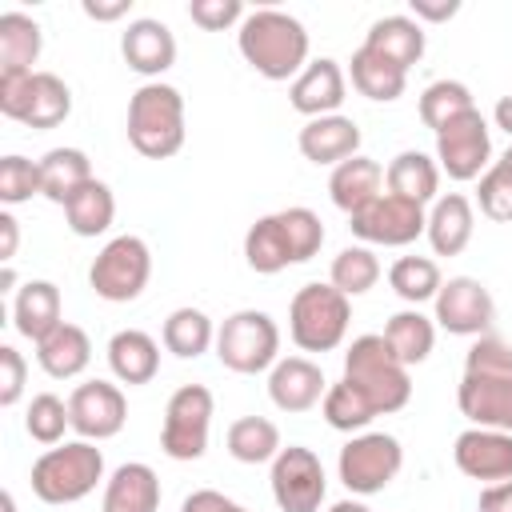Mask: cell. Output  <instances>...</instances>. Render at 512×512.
<instances>
[{
	"label": "cell",
	"mask_w": 512,
	"mask_h": 512,
	"mask_svg": "<svg viewBox=\"0 0 512 512\" xmlns=\"http://www.w3.org/2000/svg\"><path fill=\"white\" fill-rule=\"evenodd\" d=\"M236 48L264 80H296L308 68V32L280 8H256L236 32Z\"/></svg>",
	"instance_id": "obj_1"
},
{
	"label": "cell",
	"mask_w": 512,
	"mask_h": 512,
	"mask_svg": "<svg viewBox=\"0 0 512 512\" xmlns=\"http://www.w3.org/2000/svg\"><path fill=\"white\" fill-rule=\"evenodd\" d=\"M128 144L144 160H168L184 148V96L172 84L148 80L128 100Z\"/></svg>",
	"instance_id": "obj_2"
},
{
	"label": "cell",
	"mask_w": 512,
	"mask_h": 512,
	"mask_svg": "<svg viewBox=\"0 0 512 512\" xmlns=\"http://www.w3.org/2000/svg\"><path fill=\"white\" fill-rule=\"evenodd\" d=\"M28 480L44 504H76L104 480V452L92 440H64L36 456Z\"/></svg>",
	"instance_id": "obj_3"
},
{
	"label": "cell",
	"mask_w": 512,
	"mask_h": 512,
	"mask_svg": "<svg viewBox=\"0 0 512 512\" xmlns=\"http://www.w3.org/2000/svg\"><path fill=\"white\" fill-rule=\"evenodd\" d=\"M344 380H352L376 404L380 416L400 412L412 400V376H408V368L396 360V352L388 348V340L376 336V332L356 336L348 344V352H344Z\"/></svg>",
	"instance_id": "obj_4"
},
{
	"label": "cell",
	"mask_w": 512,
	"mask_h": 512,
	"mask_svg": "<svg viewBox=\"0 0 512 512\" xmlns=\"http://www.w3.org/2000/svg\"><path fill=\"white\" fill-rule=\"evenodd\" d=\"M348 320H352L348 296L336 292L332 284H320V280L296 288V296L288 304V336L300 352L340 348L348 336Z\"/></svg>",
	"instance_id": "obj_5"
},
{
	"label": "cell",
	"mask_w": 512,
	"mask_h": 512,
	"mask_svg": "<svg viewBox=\"0 0 512 512\" xmlns=\"http://www.w3.org/2000/svg\"><path fill=\"white\" fill-rule=\"evenodd\" d=\"M0 112L36 132L68 120L72 88L56 72H0Z\"/></svg>",
	"instance_id": "obj_6"
},
{
	"label": "cell",
	"mask_w": 512,
	"mask_h": 512,
	"mask_svg": "<svg viewBox=\"0 0 512 512\" xmlns=\"http://www.w3.org/2000/svg\"><path fill=\"white\" fill-rule=\"evenodd\" d=\"M216 360L228 372H240V376L272 372V364L280 360V328H276V320L268 312H260V308L232 312L216 328Z\"/></svg>",
	"instance_id": "obj_7"
},
{
	"label": "cell",
	"mask_w": 512,
	"mask_h": 512,
	"mask_svg": "<svg viewBox=\"0 0 512 512\" xmlns=\"http://www.w3.org/2000/svg\"><path fill=\"white\" fill-rule=\"evenodd\" d=\"M148 276H152V252L140 236H112L92 268H88V284L100 300L108 304H128L136 300L144 288H148Z\"/></svg>",
	"instance_id": "obj_8"
},
{
	"label": "cell",
	"mask_w": 512,
	"mask_h": 512,
	"mask_svg": "<svg viewBox=\"0 0 512 512\" xmlns=\"http://www.w3.org/2000/svg\"><path fill=\"white\" fill-rule=\"evenodd\" d=\"M212 392L204 384H180L168 396L164 424H160V448L172 460H200L208 452V428H212Z\"/></svg>",
	"instance_id": "obj_9"
},
{
	"label": "cell",
	"mask_w": 512,
	"mask_h": 512,
	"mask_svg": "<svg viewBox=\"0 0 512 512\" xmlns=\"http://www.w3.org/2000/svg\"><path fill=\"white\" fill-rule=\"evenodd\" d=\"M404 464V448L396 436L388 432H356L344 448H340V460H336V472H340V484L356 496H372V492H384L396 472Z\"/></svg>",
	"instance_id": "obj_10"
},
{
	"label": "cell",
	"mask_w": 512,
	"mask_h": 512,
	"mask_svg": "<svg viewBox=\"0 0 512 512\" xmlns=\"http://www.w3.org/2000/svg\"><path fill=\"white\" fill-rule=\"evenodd\" d=\"M268 484H272V500L280 504V512H320L324 492H328L324 464L304 444L280 448V456L272 460Z\"/></svg>",
	"instance_id": "obj_11"
},
{
	"label": "cell",
	"mask_w": 512,
	"mask_h": 512,
	"mask_svg": "<svg viewBox=\"0 0 512 512\" xmlns=\"http://www.w3.org/2000/svg\"><path fill=\"white\" fill-rule=\"evenodd\" d=\"M488 156H492V136H488V120L480 116V108L456 116L452 124L436 132V164L460 184L480 180L488 172Z\"/></svg>",
	"instance_id": "obj_12"
},
{
	"label": "cell",
	"mask_w": 512,
	"mask_h": 512,
	"mask_svg": "<svg viewBox=\"0 0 512 512\" xmlns=\"http://www.w3.org/2000/svg\"><path fill=\"white\" fill-rule=\"evenodd\" d=\"M348 228L356 240L364 244H384V248H404L416 236H424L428 228V212L404 196L380 192L368 208H360L356 216H348Z\"/></svg>",
	"instance_id": "obj_13"
},
{
	"label": "cell",
	"mask_w": 512,
	"mask_h": 512,
	"mask_svg": "<svg viewBox=\"0 0 512 512\" xmlns=\"http://www.w3.org/2000/svg\"><path fill=\"white\" fill-rule=\"evenodd\" d=\"M436 324L448 336H484L496 320V300L476 276H452L436 292Z\"/></svg>",
	"instance_id": "obj_14"
},
{
	"label": "cell",
	"mask_w": 512,
	"mask_h": 512,
	"mask_svg": "<svg viewBox=\"0 0 512 512\" xmlns=\"http://www.w3.org/2000/svg\"><path fill=\"white\" fill-rule=\"evenodd\" d=\"M68 416L80 440H112L128 420V400L108 380H84L68 396Z\"/></svg>",
	"instance_id": "obj_15"
},
{
	"label": "cell",
	"mask_w": 512,
	"mask_h": 512,
	"mask_svg": "<svg viewBox=\"0 0 512 512\" xmlns=\"http://www.w3.org/2000/svg\"><path fill=\"white\" fill-rule=\"evenodd\" d=\"M452 460L464 476L484 480V484H500L512 480V432H496V428H468L456 436L452 444Z\"/></svg>",
	"instance_id": "obj_16"
},
{
	"label": "cell",
	"mask_w": 512,
	"mask_h": 512,
	"mask_svg": "<svg viewBox=\"0 0 512 512\" xmlns=\"http://www.w3.org/2000/svg\"><path fill=\"white\" fill-rule=\"evenodd\" d=\"M324 392H328V380L320 364H312L308 356H284L268 372V400L280 412H312L324 400Z\"/></svg>",
	"instance_id": "obj_17"
},
{
	"label": "cell",
	"mask_w": 512,
	"mask_h": 512,
	"mask_svg": "<svg viewBox=\"0 0 512 512\" xmlns=\"http://www.w3.org/2000/svg\"><path fill=\"white\" fill-rule=\"evenodd\" d=\"M344 92H348V80H344V68L332 60V56H320V60H308V68L292 80L288 88V104L316 120V116H336V108L344 104Z\"/></svg>",
	"instance_id": "obj_18"
},
{
	"label": "cell",
	"mask_w": 512,
	"mask_h": 512,
	"mask_svg": "<svg viewBox=\"0 0 512 512\" xmlns=\"http://www.w3.org/2000/svg\"><path fill=\"white\" fill-rule=\"evenodd\" d=\"M456 404L472 420V428L512 432V380L464 372L456 384Z\"/></svg>",
	"instance_id": "obj_19"
},
{
	"label": "cell",
	"mask_w": 512,
	"mask_h": 512,
	"mask_svg": "<svg viewBox=\"0 0 512 512\" xmlns=\"http://www.w3.org/2000/svg\"><path fill=\"white\" fill-rule=\"evenodd\" d=\"M120 56L132 72L140 76H160L176 64V36L164 20H152V16H140V20H128L124 36H120Z\"/></svg>",
	"instance_id": "obj_20"
},
{
	"label": "cell",
	"mask_w": 512,
	"mask_h": 512,
	"mask_svg": "<svg viewBox=\"0 0 512 512\" xmlns=\"http://www.w3.org/2000/svg\"><path fill=\"white\" fill-rule=\"evenodd\" d=\"M296 144H300V156L304 160L332 164L336 168V164L360 156V128H356L352 116H340V112L336 116H316V120H308L300 128Z\"/></svg>",
	"instance_id": "obj_21"
},
{
	"label": "cell",
	"mask_w": 512,
	"mask_h": 512,
	"mask_svg": "<svg viewBox=\"0 0 512 512\" xmlns=\"http://www.w3.org/2000/svg\"><path fill=\"white\" fill-rule=\"evenodd\" d=\"M472 228H476V216H472V200L460 196V192H444L436 196L432 212H428V244L436 256H460L472 240Z\"/></svg>",
	"instance_id": "obj_22"
},
{
	"label": "cell",
	"mask_w": 512,
	"mask_h": 512,
	"mask_svg": "<svg viewBox=\"0 0 512 512\" xmlns=\"http://www.w3.org/2000/svg\"><path fill=\"white\" fill-rule=\"evenodd\" d=\"M60 324H64L60 320V288L52 280H28V284H20V292L12 296V328L24 340L40 344Z\"/></svg>",
	"instance_id": "obj_23"
},
{
	"label": "cell",
	"mask_w": 512,
	"mask_h": 512,
	"mask_svg": "<svg viewBox=\"0 0 512 512\" xmlns=\"http://www.w3.org/2000/svg\"><path fill=\"white\" fill-rule=\"evenodd\" d=\"M100 512H160V476L140 460L120 464L104 484Z\"/></svg>",
	"instance_id": "obj_24"
},
{
	"label": "cell",
	"mask_w": 512,
	"mask_h": 512,
	"mask_svg": "<svg viewBox=\"0 0 512 512\" xmlns=\"http://www.w3.org/2000/svg\"><path fill=\"white\" fill-rule=\"evenodd\" d=\"M384 188L392 196H404L412 204H436L440 196V164L416 148H404L392 156V164L384 168Z\"/></svg>",
	"instance_id": "obj_25"
},
{
	"label": "cell",
	"mask_w": 512,
	"mask_h": 512,
	"mask_svg": "<svg viewBox=\"0 0 512 512\" xmlns=\"http://www.w3.org/2000/svg\"><path fill=\"white\" fill-rule=\"evenodd\" d=\"M380 192H384V168L376 160H368V156H352V160L336 164L332 176H328V196L348 216L368 208Z\"/></svg>",
	"instance_id": "obj_26"
},
{
	"label": "cell",
	"mask_w": 512,
	"mask_h": 512,
	"mask_svg": "<svg viewBox=\"0 0 512 512\" xmlns=\"http://www.w3.org/2000/svg\"><path fill=\"white\" fill-rule=\"evenodd\" d=\"M108 368L120 384H152L160 372V344L140 328H120L108 340Z\"/></svg>",
	"instance_id": "obj_27"
},
{
	"label": "cell",
	"mask_w": 512,
	"mask_h": 512,
	"mask_svg": "<svg viewBox=\"0 0 512 512\" xmlns=\"http://www.w3.org/2000/svg\"><path fill=\"white\" fill-rule=\"evenodd\" d=\"M88 360H92V340H88V332L80 328V324H60V328H52L40 344H36V364L52 376V380H72V376H80L84 368H88Z\"/></svg>",
	"instance_id": "obj_28"
},
{
	"label": "cell",
	"mask_w": 512,
	"mask_h": 512,
	"mask_svg": "<svg viewBox=\"0 0 512 512\" xmlns=\"http://www.w3.org/2000/svg\"><path fill=\"white\" fill-rule=\"evenodd\" d=\"M92 180V160L80 148H52L40 156V196H48L60 208Z\"/></svg>",
	"instance_id": "obj_29"
},
{
	"label": "cell",
	"mask_w": 512,
	"mask_h": 512,
	"mask_svg": "<svg viewBox=\"0 0 512 512\" xmlns=\"http://www.w3.org/2000/svg\"><path fill=\"white\" fill-rule=\"evenodd\" d=\"M364 48L380 52L384 60H392L396 68L408 72V68L420 64V56H424V28H420L412 16H384V20H376V24L368 28Z\"/></svg>",
	"instance_id": "obj_30"
},
{
	"label": "cell",
	"mask_w": 512,
	"mask_h": 512,
	"mask_svg": "<svg viewBox=\"0 0 512 512\" xmlns=\"http://www.w3.org/2000/svg\"><path fill=\"white\" fill-rule=\"evenodd\" d=\"M348 76H352V88L376 104H392L404 96V84H408V72L396 68L392 60H384L380 52L372 48H356L352 52V64H348Z\"/></svg>",
	"instance_id": "obj_31"
},
{
	"label": "cell",
	"mask_w": 512,
	"mask_h": 512,
	"mask_svg": "<svg viewBox=\"0 0 512 512\" xmlns=\"http://www.w3.org/2000/svg\"><path fill=\"white\" fill-rule=\"evenodd\" d=\"M380 336L388 340V348L396 352V360H400L404 368H412V364H424V360L432 356L436 324H432L420 308H404V312L388 316V324H384Z\"/></svg>",
	"instance_id": "obj_32"
},
{
	"label": "cell",
	"mask_w": 512,
	"mask_h": 512,
	"mask_svg": "<svg viewBox=\"0 0 512 512\" xmlns=\"http://www.w3.org/2000/svg\"><path fill=\"white\" fill-rule=\"evenodd\" d=\"M40 48H44V32L32 16L24 12L0 16V72H32Z\"/></svg>",
	"instance_id": "obj_33"
},
{
	"label": "cell",
	"mask_w": 512,
	"mask_h": 512,
	"mask_svg": "<svg viewBox=\"0 0 512 512\" xmlns=\"http://www.w3.org/2000/svg\"><path fill=\"white\" fill-rule=\"evenodd\" d=\"M64 216H68V228L76 236H84V240L104 236L112 228V220H116V196H112V188L104 180H92L64 204Z\"/></svg>",
	"instance_id": "obj_34"
},
{
	"label": "cell",
	"mask_w": 512,
	"mask_h": 512,
	"mask_svg": "<svg viewBox=\"0 0 512 512\" xmlns=\"http://www.w3.org/2000/svg\"><path fill=\"white\" fill-rule=\"evenodd\" d=\"M228 456L240 464H272L280 456V428L264 416H240L228 424Z\"/></svg>",
	"instance_id": "obj_35"
},
{
	"label": "cell",
	"mask_w": 512,
	"mask_h": 512,
	"mask_svg": "<svg viewBox=\"0 0 512 512\" xmlns=\"http://www.w3.org/2000/svg\"><path fill=\"white\" fill-rule=\"evenodd\" d=\"M244 260L252 272L260 276H276L292 264V252H288V240H284V228L276 220V212L260 216L248 232H244Z\"/></svg>",
	"instance_id": "obj_36"
},
{
	"label": "cell",
	"mask_w": 512,
	"mask_h": 512,
	"mask_svg": "<svg viewBox=\"0 0 512 512\" xmlns=\"http://www.w3.org/2000/svg\"><path fill=\"white\" fill-rule=\"evenodd\" d=\"M160 340H164V348L172 356L196 360V356H204L216 344V328H212L208 312H200V308H176V312H168Z\"/></svg>",
	"instance_id": "obj_37"
},
{
	"label": "cell",
	"mask_w": 512,
	"mask_h": 512,
	"mask_svg": "<svg viewBox=\"0 0 512 512\" xmlns=\"http://www.w3.org/2000/svg\"><path fill=\"white\" fill-rule=\"evenodd\" d=\"M320 412H324V420H328V428H336V432H364L380 412H376V404L352 384V380H336V384H328V392H324V400H320Z\"/></svg>",
	"instance_id": "obj_38"
},
{
	"label": "cell",
	"mask_w": 512,
	"mask_h": 512,
	"mask_svg": "<svg viewBox=\"0 0 512 512\" xmlns=\"http://www.w3.org/2000/svg\"><path fill=\"white\" fill-rule=\"evenodd\" d=\"M380 280V260L368 244H348L332 256V272H328V284L336 292H344L348 300L352 296H364L368 288H376Z\"/></svg>",
	"instance_id": "obj_39"
},
{
	"label": "cell",
	"mask_w": 512,
	"mask_h": 512,
	"mask_svg": "<svg viewBox=\"0 0 512 512\" xmlns=\"http://www.w3.org/2000/svg\"><path fill=\"white\" fill-rule=\"evenodd\" d=\"M388 284H392V292H396L400 300L424 304V300H436L444 276H440V268H436L432 256H400V260L388 268Z\"/></svg>",
	"instance_id": "obj_40"
},
{
	"label": "cell",
	"mask_w": 512,
	"mask_h": 512,
	"mask_svg": "<svg viewBox=\"0 0 512 512\" xmlns=\"http://www.w3.org/2000/svg\"><path fill=\"white\" fill-rule=\"evenodd\" d=\"M476 104H472V92H468V84H460V80H436V84H428L424 92H420V120H424V128H432V132H440L444 124H452L456 116H464V112H472Z\"/></svg>",
	"instance_id": "obj_41"
},
{
	"label": "cell",
	"mask_w": 512,
	"mask_h": 512,
	"mask_svg": "<svg viewBox=\"0 0 512 512\" xmlns=\"http://www.w3.org/2000/svg\"><path fill=\"white\" fill-rule=\"evenodd\" d=\"M72 428V416H68V400H60L56 392H40L32 396L28 412H24V432L36 440V444H64V432Z\"/></svg>",
	"instance_id": "obj_42"
},
{
	"label": "cell",
	"mask_w": 512,
	"mask_h": 512,
	"mask_svg": "<svg viewBox=\"0 0 512 512\" xmlns=\"http://www.w3.org/2000/svg\"><path fill=\"white\" fill-rule=\"evenodd\" d=\"M276 220H280V228H284L292 264H304V260H312V256L320 252V244H324V224H320V216H316L312 208H304V204L280 208Z\"/></svg>",
	"instance_id": "obj_43"
},
{
	"label": "cell",
	"mask_w": 512,
	"mask_h": 512,
	"mask_svg": "<svg viewBox=\"0 0 512 512\" xmlns=\"http://www.w3.org/2000/svg\"><path fill=\"white\" fill-rule=\"evenodd\" d=\"M40 196V160H28V156H4L0 160V204L16 208L24 200Z\"/></svg>",
	"instance_id": "obj_44"
},
{
	"label": "cell",
	"mask_w": 512,
	"mask_h": 512,
	"mask_svg": "<svg viewBox=\"0 0 512 512\" xmlns=\"http://www.w3.org/2000/svg\"><path fill=\"white\" fill-rule=\"evenodd\" d=\"M476 204L488 220L512 224V172H508V164H500V160L488 164V172L476 184Z\"/></svg>",
	"instance_id": "obj_45"
},
{
	"label": "cell",
	"mask_w": 512,
	"mask_h": 512,
	"mask_svg": "<svg viewBox=\"0 0 512 512\" xmlns=\"http://www.w3.org/2000/svg\"><path fill=\"white\" fill-rule=\"evenodd\" d=\"M464 372L512 380V344H504V340H496V336H476V344H472L468 356H464Z\"/></svg>",
	"instance_id": "obj_46"
},
{
	"label": "cell",
	"mask_w": 512,
	"mask_h": 512,
	"mask_svg": "<svg viewBox=\"0 0 512 512\" xmlns=\"http://www.w3.org/2000/svg\"><path fill=\"white\" fill-rule=\"evenodd\" d=\"M192 24H200L204 32H224L232 24H244V4L240 0H192L188 4Z\"/></svg>",
	"instance_id": "obj_47"
},
{
	"label": "cell",
	"mask_w": 512,
	"mask_h": 512,
	"mask_svg": "<svg viewBox=\"0 0 512 512\" xmlns=\"http://www.w3.org/2000/svg\"><path fill=\"white\" fill-rule=\"evenodd\" d=\"M24 380H28V364L12 344H0V408H12L24 396Z\"/></svg>",
	"instance_id": "obj_48"
},
{
	"label": "cell",
	"mask_w": 512,
	"mask_h": 512,
	"mask_svg": "<svg viewBox=\"0 0 512 512\" xmlns=\"http://www.w3.org/2000/svg\"><path fill=\"white\" fill-rule=\"evenodd\" d=\"M180 512H248V508H244V504H236L232 496L216 492V488H196V492H188V496H184Z\"/></svg>",
	"instance_id": "obj_49"
},
{
	"label": "cell",
	"mask_w": 512,
	"mask_h": 512,
	"mask_svg": "<svg viewBox=\"0 0 512 512\" xmlns=\"http://www.w3.org/2000/svg\"><path fill=\"white\" fill-rule=\"evenodd\" d=\"M460 12V0H412V20H428V24H444Z\"/></svg>",
	"instance_id": "obj_50"
},
{
	"label": "cell",
	"mask_w": 512,
	"mask_h": 512,
	"mask_svg": "<svg viewBox=\"0 0 512 512\" xmlns=\"http://www.w3.org/2000/svg\"><path fill=\"white\" fill-rule=\"evenodd\" d=\"M476 512H512V480L488 484L476 500Z\"/></svg>",
	"instance_id": "obj_51"
},
{
	"label": "cell",
	"mask_w": 512,
	"mask_h": 512,
	"mask_svg": "<svg viewBox=\"0 0 512 512\" xmlns=\"http://www.w3.org/2000/svg\"><path fill=\"white\" fill-rule=\"evenodd\" d=\"M84 8V16L88 20H120V16H128V8H132V0H108V4H100V0H84L80 4Z\"/></svg>",
	"instance_id": "obj_52"
},
{
	"label": "cell",
	"mask_w": 512,
	"mask_h": 512,
	"mask_svg": "<svg viewBox=\"0 0 512 512\" xmlns=\"http://www.w3.org/2000/svg\"><path fill=\"white\" fill-rule=\"evenodd\" d=\"M0 236H4V244H0V260L12 264L16 244H20V228H16V216H12V212H0Z\"/></svg>",
	"instance_id": "obj_53"
},
{
	"label": "cell",
	"mask_w": 512,
	"mask_h": 512,
	"mask_svg": "<svg viewBox=\"0 0 512 512\" xmlns=\"http://www.w3.org/2000/svg\"><path fill=\"white\" fill-rule=\"evenodd\" d=\"M492 120H496V128H504V132L512 136V92L496 100V108H492Z\"/></svg>",
	"instance_id": "obj_54"
},
{
	"label": "cell",
	"mask_w": 512,
	"mask_h": 512,
	"mask_svg": "<svg viewBox=\"0 0 512 512\" xmlns=\"http://www.w3.org/2000/svg\"><path fill=\"white\" fill-rule=\"evenodd\" d=\"M328 512H372L368 504H360V500H336Z\"/></svg>",
	"instance_id": "obj_55"
},
{
	"label": "cell",
	"mask_w": 512,
	"mask_h": 512,
	"mask_svg": "<svg viewBox=\"0 0 512 512\" xmlns=\"http://www.w3.org/2000/svg\"><path fill=\"white\" fill-rule=\"evenodd\" d=\"M0 292H20V288H16V272H12V264H4V272H0Z\"/></svg>",
	"instance_id": "obj_56"
},
{
	"label": "cell",
	"mask_w": 512,
	"mask_h": 512,
	"mask_svg": "<svg viewBox=\"0 0 512 512\" xmlns=\"http://www.w3.org/2000/svg\"><path fill=\"white\" fill-rule=\"evenodd\" d=\"M4 512H16V500H12V492H4Z\"/></svg>",
	"instance_id": "obj_57"
},
{
	"label": "cell",
	"mask_w": 512,
	"mask_h": 512,
	"mask_svg": "<svg viewBox=\"0 0 512 512\" xmlns=\"http://www.w3.org/2000/svg\"><path fill=\"white\" fill-rule=\"evenodd\" d=\"M500 164H508V172H512V144H508V152L500 156Z\"/></svg>",
	"instance_id": "obj_58"
}]
</instances>
